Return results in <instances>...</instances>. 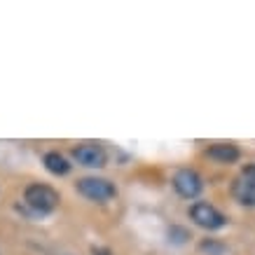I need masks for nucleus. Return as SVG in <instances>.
Listing matches in <instances>:
<instances>
[{
	"label": "nucleus",
	"mask_w": 255,
	"mask_h": 255,
	"mask_svg": "<svg viewBox=\"0 0 255 255\" xmlns=\"http://www.w3.org/2000/svg\"><path fill=\"white\" fill-rule=\"evenodd\" d=\"M23 199L26 204L31 206V209L40 211V213H49V211H54L59 206V192L52 190L49 185H42V183H33V185L26 187V192H23Z\"/></svg>",
	"instance_id": "nucleus-1"
},
{
	"label": "nucleus",
	"mask_w": 255,
	"mask_h": 255,
	"mask_svg": "<svg viewBox=\"0 0 255 255\" xmlns=\"http://www.w3.org/2000/svg\"><path fill=\"white\" fill-rule=\"evenodd\" d=\"M78 192L92 201H108L117 194V190L106 178H82L78 180Z\"/></svg>",
	"instance_id": "nucleus-2"
},
{
	"label": "nucleus",
	"mask_w": 255,
	"mask_h": 255,
	"mask_svg": "<svg viewBox=\"0 0 255 255\" xmlns=\"http://www.w3.org/2000/svg\"><path fill=\"white\" fill-rule=\"evenodd\" d=\"M190 218H192L199 227H204V230H220V227H225V223H227V218H225L216 206L206 204V201L194 204L192 209H190Z\"/></svg>",
	"instance_id": "nucleus-3"
},
{
	"label": "nucleus",
	"mask_w": 255,
	"mask_h": 255,
	"mask_svg": "<svg viewBox=\"0 0 255 255\" xmlns=\"http://www.w3.org/2000/svg\"><path fill=\"white\" fill-rule=\"evenodd\" d=\"M173 187H176V192L180 197H185V199H194L197 194L201 192V187H204V180L197 171L192 169H180L176 171V176H173Z\"/></svg>",
	"instance_id": "nucleus-4"
},
{
	"label": "nucleus",
	"mask_w": 255,
	"mask_h": 255,
	"mask_svg": "<svg viewBox=\"0 0 255 255\" xmlns=\"http://www.w3.org/2000/svg\"><path fill=\"white\" fill-rule=\"evenodd\" d=\"M73 157L78 159V164L89 166V169H101V166H106V162H108L106 150L101 145H94V143H82V145H78L73 150Z\"/></svg>",
	"instance_id": "nucleus-5"
},
{
	"label": "nucleus",
	"mask_w": 255,
	"mask_h": 255,
	"mask_svg": "<svg viewBox=\"0 0 255 255\" xmlns=\"http://www.w3.org/2000/svg\"><path fill=\"white\" fill-rule=\"evenodd\" d=\"M232 194L244 206H255V183L251 178H244V176L237 178L232 183Z\"/></svg>",
	"instance_id": "nucleus-6"
},
{
	"label": "nucleus",
	"mask_w": 255,
	"mask_h": 255,
	"mask_svg": "<svg viewBox=\"0 0 255 255\" xmlns=\"http://www.w3.org/2000/svg\"><path fill=\"white\" fill-rule=\"evenodd\" d=\"M206 155L220 164H232L239 159V147L232 145V143H216L206 150Z\"/></svg>",
	"instance_id": "nucleus-7"
},
{
	"label": "nucleus",
	"mask_w": 255,
	"mask_h": 255,
	"mask_svg": "<svg viewBox=\"0 0 255 255\" xmlns=\"http://www.w3.org/2000/svg\"><path fill=\"white\" fill-rule=\"evenodd\" d=\"M45 166L49 173H54V176H66L70 171V164L68 159L63 155H59V152H47L45 155Z\"/></svg>",
	"instance_id": "nucleus-8"
},
{
	"label": "nucleus",
	"mask_w": 255,
	"mask_h": 255,
	"mask_svg": "<svg viewBox=\"0 0 255 255\" xmlns=\"http://www.w3.org/2000/svg\"><path fill=\"white\" fill-rule=\"evenodd\" d=\"M241 176H244V178H251V180H253V183H255V164H251V166H246V169L241 171Z\"/></svg>",
	"instance_id": "nucleus-9"
}]
</instances>
